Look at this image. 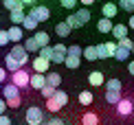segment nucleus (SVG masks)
<instances>
[{
  "instance_id": "1",
  "label": "nucleus",
  "mask_w": 134,
  "mask_h": 125,
  "mask_svg": "<svg viewBox=\"0 0 134 125\" xmlns=\"http://www.w3.org/2000/svg\"><path fill=\"white\" fill-rule=\"evenodd\" d=\"M88 20H90V11L83 7V9H79V11H77V13H70V15H68V18H66L64 22L70 26V29H81V26L86 24Z\"/></svg>"
},
{
  "instance_id": "2",
  "label": "nucleus",
  "mask_w": 134,
  "mask_h": 125,
  "mask_svg": "<svg viewBox=\"0 0 134 125\" xmlns=\"http://www.w3.org/2000/svg\"><path fill=\"white\" fill-rule=\"evenodd\" d=\"M66 103H68V94H66L64 90H59V88L53 92L51 99H46V107H48L51 112H59Z\"/></svg>"
},
{
  "instance_id": "3",
  "label": "nucleus",
  "mask_w": 134,
  "mask_h": 125,
  "mask_svg": "<svg viewBox=\"0 0 134 125\" xmlns=\"http://www.w3.org/2000/svg\"><path fill=\"white\" fill-rule=\"evenodd\" d=\"M29 72L24 70V68H20V70H15V72H11V81L9 83H13L18 90H22V88H29Z\"/></svg>"
},
{
  "instance_id": "4",
  "label": "nucleus",
  "mask_w": 134,
  "mask_h": 125,
  "mask_svg": "<svg viewBox=\"0 0 134 125\" xmlns=\"http://www.w3.org/2000/svg\"><path fill=\"white\" fill-rule=\"evenodd\" d=\"M29 15L40 24V22H46L48 18H51V9L44 7V4H35V7H31V13Z\"/></svg>"
},
{
  "instance_id": "5",
  "label": "nucleus",
  "mask_w": 134,
  "mask_h": 125,
  "mask_svg": "<svg viewBox=\"0 0 134 125\" xmlns=\"http://www.w3.org/2000/svg\"><path fill=\"white\" fill-rule=\"evenodd\" d=\"M24 118H26V123H29V125H42V121H44L42 107H37V105L26 107V114H24Z\"/></svg>"
},
{
  "instance_id": "6",
  "label": "nucleus",
  "mask_w": 134,
  "mask_h": 125,
  "mask_svg": "<svg viewBox=\"0 0 134 125\" xmlns=\"http://www.w3.org/2000/svg\"><path fill=\"white\" fill-rule=\"evenodd\" d=\"M9 55L20 64V68H24V66H26V61H29V53L24 50V46H22V44H13V48H11V53H9Z\"/></svg>"
},
{
  "instance_id": "7",
  "label": "nucleus",
  "mask_w": 134,
  "mask_h": 125,
  "mask_svg": "<svg viewBox=\"0 0 134 125\" xmlns=\"http://www.w3.org/2000/svg\"><path fill=\"white\" fill-rule=\"evenodd\" d=\"M0 90H2L4 94V101H13V99H22L20 96V90L13 86V83H4V86H0Z\"/></svg>"
},
{
  "instance_id": "8",
  "label": "nucleus",
  "mask_w": 134,
  "mask_h": 125,
  "mask_svg": "<svg viewBox=\"0 0 134 125\" xmlns=\"http://www.w3.org/2000/svg\"><path fill=\"white\" fill-rule=\"evenodd\" d=\"M64 57H66V44H55L53 46V55H51V61L55 64H64Z\"/></svg>"
},
{
  "instance_id": "9",
  "label": "nucleus",
  "mask_w": 134,
  "mask_h": 125,
  "mask_svg": "<svg viewBox=\"0 0 134 125\" xmlns=\"http://www.w3.org/2000/svg\"><path fill=\"white\" fill-rule=\"evenodd\" d=\"M116 112H119L121 116H130L132 112H134V103L130 99H121L119 103H116Z\"/></svg>"
},
{
  "instance_id": "10",
  "label": "nucleus",
  "mask_w": 134,
  "mask_h": 125,
  "mask_svg": "<svg viewBox=\"0 0 134 125\" xmlns=\"http://www.w3.org/2000/svg\"><path fill=\"white\" fill-rule=\"evenodd\" d=\"M48 66H51V61L44 59V57H35V59H33V70L40 72V75H46V72H48Z\"/></svg>"
},
{
  "instance_id": "11",
  "label": "nucleus",
  "mask_w": 134,
  "mask_h": 125,
  "mask_svg": "<svg viewBox=\"0 0 134 125\" xmlns=\"http://www.w3.org/2000/svg\"><path fill=\"white\" fill-rule=\"evenodd\" d=\"M7 37H9V42L20 44V42H22V37H24V31H22V26H11V29L7 31Z\"/></svg>"
},
{
  "instance_id": "12",
  "label": "nucleus",
  "mask_w": 134,
  "mask_h": 125,
  "mask_svg": "<svg viewBox=\"0 0 134 125\" xmlns=\"http://www.w3.org/2000/svg\"><path fill=\"white\" fill-rule=\"evenodd\" d=\"M44 83H46V79H44V75H40V72H33V75L29 77V86L33 90H40Z\"/></svg>"
},
{
  "instance_id": "13",
  "label": "nucleus",
  "mask_w": 134,
  "mask_h": 125,
  "mask_svg": "<svg viewBox=\"0 0 134 125\" xmlns=\"http://www.w3.org/2000/svg\"><path fill=\"white\" fill-rule=\"evenodd\" d=\"M103 81H105V77H103V72H99V70H92L90 75H88V83L90 86H103Z\"/></svg>"
},
{
  "instance_id": "14",
  "label": "nucleus",
  "mask_w": 134,
  "mask_h": 125,
  "mask_svg": "<svg viewBox=\"0 0 134 125\" xmlns=\"http://www.w3.org/2000/svg\"><path fill=\"white\" fill-rule=\"evenodd\" d=\"M121 99H123V96H121V90H105V101H108L110 105H116Z\"/></svg>"
},
{
  "instance_id": "15",
  "label": "nucleus",
  "mask_w": 134,
  "mask_h": 125,
  "mask_svg": "<svg viewBox=\"0 0 134 125\" xmlns=\"http://www.w3.org/2000/svg\"><path fill=\"white\" fill-rule=\"evenodd\" d=\"M112 37H116V39H123V37H127V26L125 24H112Z\"/></svg>"
},
{
  "instance_id": "16",
  "label": "nucleus",
  "mask_w": 134,
  "mask_h": 125,
  "mask_svg": "<svg viewBox=\"0 0 134 125\" xmlns=\"http://www.w3.org/2000/svg\"><path fill=\"white\" fill-rule=\"evenodd\" d=\"M44 79H46V86H51V88H59V83H62L59 72H48V75H44Z\"/></svg>"
},
{
  "instance_id": "17",
  "label": "nucleus",
  "mask_w": 134,
  "mask_h": 125,
  "mask_svg": "<svg viewBox=\"0 0 134 125\" xmlns=\"http://www.w3.org/2000/svg\"><path fill=\"white\" fill-rule=\"evenodd\" d=\"M101 11H103V18H108V20H112L114 15H116V11H119V7H116L114 2H105Z\"/></svg>"
},
{
  "instance_id": "18",
  "label": "nucleus",
  "mask_w": 134,
  "mask_h": 125,
  "mask_svg": "<svg viewBox=\"0 0 134 125\" xmlns=\"http://www.w3.org/2000/svg\"><path fill=\"white\" fill-rule=\"evenodd\" d=\"M33 39L37 42V46H48V42H51V37H48V33H44V31H37L35 35H33Z\"/></svg>"
},
{
  "instance_id": "19",
  "label": "nucleus",
  "mask_w": 134,
  "mask_h": 125,
  "mask_svg": "<svg viewBox=\"0 0 134 125\" xmlns=\"http://www.w3.org/2000/svg\"><path fill=\"white\" fill-rule=\"evenodd\" d=\"M4 70L15 72V70H20V64H18L13 57H11V55H4Z\"/></svg>"
},
{
  "instance_id": "20",
  "label": "nucleus",
  "mask_w": 134,
  "mask_h": 125,
  "mask_svg": "<svg viewBox=\"0 0 134 125\" xmlns=\"http://www.w3.org/2000/svg\"><path fill=\"white\" fill-rule=\"evenodd\" d=\"M77 99H79V103H81L83 107H88V105L92 103V99H94V96H92V92H90V90H81Z\"/></svg>"
},
{
  "instance_id": "21",
  "label": "nucleus",
  "mask_w": 134,
  "mask_h": 125,
  "mask_svg": "<svg viewBox=\"0 0 134 125\" xmlns=\"http://www.w3.org/2000/svg\"><path fill=\"white\" fill-rule=\"evenodd\" d=\"M70 31H72V29L66 24V22H57V24H55V33H57L59 37H68V35H70Z\"/></svg>"
},
{
  "instance_id": "22",
  "label": "nucleus",
  "mask_w": 134,
  "mask_h": 125,
  "mask_svg": "<svg viewBox=\"0 0 134 125\" xmlns=\"http://www.w3.org/2000/svg\"><path fill=\"white\" fill-rule=\"evenodd\" d=\"M81 125H99V116L94 112H86L81 116Z\"/></svg>"
},
{
  "instance_id": "23",
  "label": "nucleus",
  "mask_w": 134,
  "mask_h": 125,
  "mask_svg": "<svg viewBox=\"0 0 134 125\" xmlns=\"http://www.w3.org/2000/svg\"><path fill=\"white\" fill-rule=\"evenodd\" d=\"M2 4L9 11H24V4H22L20 0H2Z\"/></svg>"
},
{
  "instance_id": "24",
  "label": "nucleus",
  "mask_w": 134,
  "mask_h": 125,
  "mask_svg": "<svg viewBox=\"0 0 134 125\" xmlns=\"http://www.w3.org/2000/svg\"><path fill=\"white\" fill-rule=\"evenodd\" d=\"M97 29H99V33H110V31H112V20L101 18V20L97 22Z\"/></svg>"
},
{
  "instance_id": "25",
  "label": "nucleus",
  "mask_w": 134,
  "mask_h": 125,
  "mask_svg": "<svg viewBox=\"0 0 134 125\" xmlns=\"http://www.w3.org/2000/svg\"><path fill=\"white\" fill-rule=\"evenodd\" d=\"M64 64H66V68L75 70V68H79V64H81V57H72V55H66V57H64Z\"/></svg>"
},
{
  "instance_id": "26",
  "label": "nucleus",
  "mask_w": 134,
  "mask_h": 125,
  "mask_svg": "<svg viewBox=\"0 0 134 125\" xmlns=\"http://www.w3.org/2000/svg\"><path fill=\"white\" fill-rule=\"evenodd\" d=\"M22 46H24V50H26V53H35V50H40V46H37V42H35L33 37H26Z\"/></svg>"
},
{
  "instance_id": "27",
  "label": "nucleus",
  "mask_w": 134,
  "mask_h": 125,
  "mask_svg": "<svg viewBox=\"0 0 134 125\" xmlns=\"http://www.w3.org/2000/svg\"><path fill=\"white\" fill-rule=\"evenodd\" d=\"M22 26H24V31H35V29H37V22L33 20L29 13H26V15H24V20H22Z\"/></svg>"
},
{
  "instance_id": "28",
  "label": "nucleus",
  "mask_w": 134,
  "mask_h": 125,
  "mask_svg": "<svg viewBox=\"0 0 134 125\" xmlns=\"http://www.w3.org/2000/svg\"><path fill=\"white\" fill-rule=\"evenodd\" d=\"M112 57H114L116 61H125L127 57H130V50H125V48L116 46V50H114V55H112Z\"/></svg>"
},
{
  "instance_id": "29",
  "label": "nucleus",
  "mask_w": 134,
  "mask_h": 125,
  "mask_svg": "<svg viewBox=\"0 0 134 125\" xmlns=\"http://www.w3.org/2000/svg\"><path fill=\"white\" fill-rule=\"evenodd\" d=\"M24 11H11V22H13V26H20L22 20H24Z\"/></svg>"
},
{
  "instance_id": "30",
  "label": "nucleus",
  "mask_w": 134,
  "mask_h": 125,
  "mask_svg": "<svg viewBox=\"0 0 134 125\" xmlns=\"http://www.w3.org/2000/svg\"><path fill=\"white\" fill-rule=\"evenodd\" d=\"M81 55H83L86 59H90V61L97 59V50H94V46H86V48H81Z\"/></svg>"
},
{
  "instance_id": "31",
  "label": "nucleus",
  "mask_w": 134,
  "mask_h": 125,
  "mask_svg": "<svg viewBox=\"0 0 134 125\" xmlns=\"http://www.w3.org/2000/svg\"><path fill=\"white\" fill-rule=\"evenodd\" d=\"M66 55H72V57H81V46L72 44V46H66Z\"/></svg>"
},
{
  "instance_id": "32",
  "label": "nucleus",
  "mask_w": 134,
  "mask_h": 125,
  "mask_svg": "<svg viewBox=\"0 0 134 125\" xmlns=\"http://www.w3.org/2000/svg\"><path fill=\"white\" fill-rule=\"evenodd\" d=\"M103 83H105V90H121L119 79H108V81H103Z\"/></svg>"
},
{
  "instance_id": "33",
  "label": "nucleus",
  "mask_w": 134,
  "mask_h": 125,
  "mask_svg": "<svg viewBox=\"0 0 134 125\" xmlns=\"http://www.w3.org/2000/svg\"><path fill=\"white\" fill-rule=\"evenodd\" d=\"M94 50H97V59H105V57H108L105 44H97V46H94Z\"/></svg>"
},
{
  "instance_id": "34",
  "label": "nucleus",
  "mask_w": 134,
  "mask_h": 125,
  "mask_svg": "<svg viewBox=\"0 0 134 125\" xmlns=\"http://www.w3.org/2000/svg\"><path fill=\"white\" fill-rule=\"evenodd\" d=\"M51 55H53V46L48 44V46H42L40 48V57H44V59H48L51 61Z\"/></svg>"
},
{
  "instance_id": "35",
  "label": "nucleus",
  "mask_w": 134,
  "mask_h": 125,
  "mask_svg": "<svg viewBox=\"0 0 134 125\" xmlns=\"http://www.w3.org/2000/svg\"><path fill=\"white\" fill-rule=\"evenodd\" d=\"M55 90H57V88H51V86H46V83H44V86L40 88V92H42V96H46V99H51Z\"/></svg>"
},
{
  "instance_id": "36",
  "label": "nucleus",
  "mask_w": 134,
  "mask_h": 125,
  "mask_svg": "<svg viewBox=\"0 0 134 125\" xmlns=\"http://www.w3.org/2000/svg\"><path fill=\"white\" fill-rule=\"evenodd\" d=\"M119 9H123V11H134V0H119Z\"/></svg>"
},
{
  "instance_id": "37",
  "label": "nucleus",
  "mask_w": 134,
  "mask_h": 125,
  "mask_svg": "<svg viewBox=\"0 0 134 125\" xmlns=\"http://www.w3.org/2000/svg\"><path fill=\"white\" fill-rule=\"evenodd\" d=\"M116 46H121V48L130 50V48H132V39H130V37H123V39H119V44H116Z\"/></svg>"
},
{
  "instance_id": "38",
  "label": "nucleus",
  "mask_w": 134,
  "mask_h": 125,
  "mask_svg": "<svg viewBox=\"0 0 134 125\" xmlns=\"http://www.w3.org/2000/svg\"><path fill=\"white\" fill-rule=\"evenodd\" d=\"M59 4H62L64 9H75L77 7V0H59Z\"/></svg>"
},
{
  "instance_id": "39",
  "label": "nucleus",
  "mask_w": 134,
  "mask_h": 125,
  "mask_svg": "<svg viewBox=\"0 0 134 125\" xmlns=\"http://www.w3.org/2000/svg\"><path fill=\"white\" fill-rule=\"evenodd\" d=\"M105 50H108V57H112L116 50V42H105Z\"/></svg>"
},
{
  "instance_id": "40",
  "label": "nucleus",
  "mask_w": 134,
  "mask_h": 125,
  "mask_svg": "<svg viewBox=\"0 0 134 125\" xmlns=\"http://www.w3.org/2000/svg\"><path fill=\"white\" fill-rule=\"evenodd\" d=\"M7 42H9V37H7V31H0V46H4Z\"/></svg>"
},
{
  "instance_id": "41",
  "label": "nucleus",
  "mask_w": 134,
  "mask_h": 125,
  "mask_svg": "<svg viewBox=\"0 0 134 125\" xmlns=\"http://www.w3.org/2000/svg\"><path fill=\"white\" fill-rule=\"evenodd\" d=\"M0 125H11V118L7 114H0Z\"/></svg>"
},
{
  "instance_id": "42",
  "label": "nucleus",
  "mask_w": 134,
  "mask_h": 125,
  "mask_svg": "<svg viewBox=\"0 0 134 125\" xmlns=\"http://www.w3.org/2000/svg\"><path fill=\"white\" fill-rule=\"evenodd\" d=\"M46 125H66V123L62 121V118H51V121H48Z\"/></svg>"
},
{
  "instance_id": "43",
  "label": "nucleus",
  "mask_w": 134,
  "mask_h": 125,
  "mask_svg": "<svg viewBox=\"0 0 134 125\" xmlns=\"http://www.w3.org/2000/svg\"><path fill=\"white\" fill-rule=\"evenodd\" d=\"M77 2H81V4H83V7H86V9H88V7H90V4L94 2V0H77Z\"/></svg>"
},
{
  "instance_id": "44",
  "label": "nucleus",
  "mask_w": 134,
  "mask_h": 125,
  "mask_svg": "<svg viewBox=\"0 0 134 125\" xmlns=\"http://www.w3.org/2000/svg\"><path fill=\"white\" fill-rule=\"evenodd\" d=\"M4 79H7V70H4V68H0V83H2Z\"/></svg>"
},
{
  "instance_id": "45",
  "label": "nucleus",
  "mask_w": 134,
  "mask_h": 125,
  "mask_svg": "<svg viewBox=\"0 0 134 125\" xmlns=\"http://www.w3.org/2000/svg\"><path fill=\"white\" fill-rule=\"evenodd\" d=\"M20 2H22V4H29V7H35L37 0H20Z\"/></svg>"
},
{
  "instance_id": "46",
  "label": "nucleus",
  "mask_w": 134,
  "mask_h": 125,
  "mask_svg": "<svg viewBox=\"0 0 134 125\" xmlns=\"http://www.w3.org/2000/svg\"><path fill=\"white\" fill-rule=\"evenodd\" d=\"M4 110H7V103H4V99H0V114H4Z\"/></svg>"
},
{
  "instance_id": "47",
  "label": "nucleus",
  "mask_w": 134,
  "mask_h": 125,
  "mask_svg": "<svg viewBox=\"0 0 134 125\" xmlns=\"http://www.w3.org/2000/svg\"><path fill=\"white\" fill-rule=\"evenodd\" d=\"M127 72L134 77V61H130V64H127Z\"/></svg>"
},
{
  "instance_id": "48",
  "label": "nucleus",
  "mask_w": 134,
  "mask_h": 125,
  "mask_svg": "<svg viewBox=\"0 0 134 125\" xmlns=\"http://www.w3.org/2000/svg\"><path fill=\"white\" fill-rule=\"evenodd\" d=\"M125 26H127V31H130V29H134V15L130 18V24H125Z\"/></svg>"
},
{
  "instance_id": "49",
  "label": "nucleus",
  "mask_w": 134,
  "mask_h": 125,
  "mask_svg": "<svg viewBox=\"0 0 134 125\" xmlns=\"http://www.w3.org/2000/svg\"><path fill=\"white\" fill-rule=\"evenodd\" d=\"M130 50H132V53H134V42H132V48H130Z\"/></svg>"
},
{
  "instance_id": "50",
  "label": "nucleus",
  "mask_w": 134,
  "mask_h": 125,
  "mask_svg": "<svg viewBox=\"0 0 134 125\" xmlns=\"http://www.w3.org/2000/svg\"><path fill=\"white\" fill-rule=\"evenodd\" d=\"M110 2H119V0H110Z\"/></svg>"
},
{
  "instance_id": "51",
  "label": "nucleus",
  "mask_w": 134,
  "mask_h": 125,
  "mask_svg": "<svg viewBox=\"0 0 134 125\" xmlns=\"http://www.w3.org/2000/svg\"><path fill=\"white\" fill-rule=\"evenodd\" d=\"M0 86H2V83H0Z\"/></svg>"
}]
</instances>
